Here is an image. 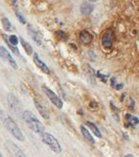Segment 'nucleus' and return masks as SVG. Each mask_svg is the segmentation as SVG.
I'll use <instances>...</instances> for the list:
<instances>
[{"instance_id":"obj_1","label":"nucleus","mask_w":139,"mask_h":157,"mask_svg":"<svg viewBox=\"0 0 139 157\" xmlns=\"http://www.w3.org/2000/svg\"><path fill=\"white\" fill-rule=\"evenodd\" d=\"M0 120L3 123L5 128L10 132L11 134H12L14 137H16L18 141H25V136H24L23 132H22L21 129L19 128V126L17 125V123L14 121L9 115L0 111Z\"/></svg>"},{"instance_id":"obj_2","label":"nucleus","mask_w":139,"mask_h":157,"mask_svg":"<svg viewBox=\"0 0 139 157\" xmlns=\"http://www.w3.org/2000/svg\"><path fill=\"white\" fill-rule=\"evenodd\" d=\"M22 116H23L24 121L26 122L27 127H29L32 132H34V133H37V134H41L44 132L43 124L37 119V117L35 116L32 112L26 110L23 112V115H22Z\"/></svg>"},{"instance_id":"obj_3","label":"nucleus","mask_w":139,"mask_h":157,"mask_svg":"<svg viewBox=\"0 0 139 157\" xmlns=\"http://www.w3.org/2000/svg\"><path fill=\"white\" fill-rule=\"evenodd\" d=\"M40 136H41V139H42V141L46 145H48L49 148L52 151H54L55 153H60L61 151H62V147H61L59 141H58L51 134L43 132Z\"/></svg>"},{"instance_id":"obj_4","label":"nucleus","mask_w":139,"mask_h":157,"mask_svg":"<svg viewBox=\"0 0 139 157\" xmlns=\"http://www.w3.org/2000/svg\"><path fill=\"white\" fill-rule=\"evenodd\" d=\"M7 103H8V108L9 110L12 112L14 115L19 116L22 112V105L19 99L17 98L15 95L12 93H9L7 96Z\"/></svg>"},{"instance_id":"obj_5","label":"nucleus","mask_w":139,"mask_h":157,"mask_svg":"<svg viewBox=\"0 0 139 157\" xmlns=\"http://www.w3.org/2000/svg\"><path fill=\"white\" fill-rule=\"evenodd\" d=\"M4 146L6 148L7 152L9 153L10 155L16 156V157H25L26 156V154L23 152V150H22L15 142H13L11 141H6L4 144Z\"/></svg>"},{"instance_id":"obj_6","label":"nucleus","mask_w":139,"mask_h":157,"mask_svg":"<svg viewBox=\"0 0 139 157\" xmlns=\"http://www.w3.org/2000/svg\"><path fill=\"white\" fill-rule=\"evenodd\" d=\"M42 89H43V91H44V93H45L46 96L49 98L50 101L53 103V104L56 106L58 109H62L63 101L61 100V98L58 96V95L55 93L53 91H51L49 88H47V86H42Z\"/></svg>"},{"instance_id":"obj_7","label":"nucleus","mask_w":139,"mask_h":157,"mask_svg":"<svg viewBox=\"0 0 139 157\" xmlns=\"http://www.w3.org/2000/svg\"><path fill=\"white\" fill-rule=\"evenodd\" d=\"M114 40V33L112 29H108L104 32L102 35V45L105 48H111L113 45Z\"/></svg>"},{"instance_id":"obj_8","label":"nucleus","mask_w":139,"mask_h":157,"mask_svg":"<svg viewBox=\"0 0 139 157\" xmlns=\"http://www.w3.org/2000/svg\"><path fill=\"white\" fill-rule=\"evenodd\" d=\"M0 57L2 59H4V60L6 61L10 66H12L14 69H17L18 65H17L15 59L12 57V55H11L10 53L7 51V49L4 48L3 46H0Z\"/></svg>"},{"instance_id":"obj_9","label":"nucleus","mask_w":139,"mask_h":157,"mask_svg":"<svg viewBox=\"0 0 139 157\" xmlns=\"http://www.w3.org/2000/svg\"><path fill=\"white\" fill-rule=\"evenodd\" d=\"M33 102H34L35 107H37V111L39 112V114L42 116L43 119L49 120L50 119V114H49V111H48V109H47L46 106L44 105L43 103H41L40 101H38L37 99H34L33 100Z\"/></svg>"},{"instance_id":"obj_10","label":"nucleus","mask_w":139,"mask_h":157,"mask_svg":"<svg viewBox=\"0 0 139 157\" xmlns=\"http://www.w3.org/2000/svg\"><path fill=\"white\" fill-rule=\"evenodd\" d=\"M27 32H29V35H30V37L33 39V41H34L35 43L38 44V45H40V44L42 43V36H41L40 33H38L34 28L30 26V25L27 26Z\"/></svg>"},{"instance_id":"obj_11","label":"nucleus","mask_w":139,"mask_h":157,"mask_svg":"<svg viewBox=\"0 0 139 157\" xmlns=\"http://www.w3.org/2000/svg\"><path fill=\"white\" fill-rule=\"evenodd\" d=\"M32 59H33V62H34V64L41 70V71H42L43 73H45V74H49L50 70L48 68V66H47L46 64L39 58V56H38L37 53H33Z\"/></svg>"},{"instance_id":"obj_12","label":"nucleus","mask_w":139,"mask_h":157,"mask_svg":"<svg viewBox=\"0 0 139 157\" xmlns=\"http://www.w3.org/2000/svg\"><path fill=\"white\" fill-rule=\"evenodd\" d=\"M79 39L83 44H89L93 39L92 35L87 30H82L79 33Z\"/></svg>"},{"instance_id":"obj_13","label":"nucleus","mask_w":139,"mask_h":157,"mask_svg":"<svg viewBox=\"0 0 139 157\" xmlns=\"http://www.w3.org/2000/svg\"><path fill=\"white\" fill-rule=\"evenodd\" d=\"M94 9V7L88 2H83V3L80 5V12H81L82 15L88 16L92 13V11Z\"/></svg>"},{"instance_id":"obj_14","label":"nucleus","mask_w":139,"mask_h":157,"mask_svg":"<svg viewBox=\"0 0 139 157\" xmlns=\"http://www.w3.org/2000/svg\"><path fill=\"white\" fill-rule=\"evenodd\" d=\"M80 131H81V134H82V136H83V137L87 141L89 144H95V141H94V139H93V136H92V134H90V132L86 129L84 126H80Z\"/></svg>"},{"instance_id":"obj_15","label":"nucleus","mask_w":139,"mask_h":157,"mask_svg":"<svg viewBox=\"0 0 139 157\" xmlns=\"http://www.w3.org/2000/svg\"><path fill=\"white\" fill-rule=\"evenodd\" d=\"M2 37H3L4 41H5V43H6L7 45L10 47V49L14 52V54L20 56V51H19V49L16 47V45H14V44H12V43L10 42V40H9V36L6 35H2Z\"/></svg>"},{"instance_id":"obj_16","label":"nucleus","mask_w":139,"mask_h":157,"mask_svg":"<svg viewBox=\"0 0 139 157\" xmlns=\"http://www.w3.org/2000/svg\"><path fill=\"white\" fill-rule=\"evenodd\" d=\"M126 121H127V126H135L139 123V119L137 117L133 116V115L126 114Z\"/></svg>"},{"instance_id":"obj_17","label":"nucleus","mask_w":139,"mask_h":157,"mask_svg":"<svg viewBox=\"0 0 139 157\" xmlns=\"http://www.w3.org/2000/svg\"><path fill=\"white\" fill-rule=\"evenodd\" d=\"M86 126H87V127L92 131V133L95 134L96 136L102 137V134H101V133H100L98 127H97L95 124H93V123H91V122H86Z\"/></svg>"},{"instance_id":"obj_18","label":"nucleus","mask_w":139,"mask_h":157,"mask_svg":"<svg viewBox=\"0 0 139 157\" xmlns=\"http://www.w3.org/2000/svg\"><path fill=\"white\" fill-rule=\"evenodd\" d=\"M20 41H21L22 45H23V47H24L25 51L27 52V55H32V45H30L29 42H27V41L25 40L23 37H20Z\"/></svg>"},{"instance_id":"obj_19","label":"nucleus","mask_w":139,"mask_h":157,"mask_svg":"<svg viewBox=\"0 0 139 157\" xmlns=\"http://www.w3.org/2000/svg\"><path fill=\"white\" fill-rule=\"evenodd\" d=\"M1 23L6 32H11V30H12V24H11V22L7 18H2Z\"/></svg>"},{"instance_id":"obj_20","label":"nucleus","mask_w":139,"mask_h":157,"mask_svg":"<svg viewBox=\"0 0 139 157\" xmlns=\"http://www.w3.org/2000/svg\"><path fill=\"white\" fill-rule=\"evenodd\" d=\"M56 35L61 39V40H67V39H68V35H67L64 32H62V30H58V32H56Z\"/></svg>"},{"instance_id":"obj_21","label":"nucleus","mask_w":139,"mask_h":157,"mask_svg":"<svg viewBox=\"0 0 139 157\" xmlns=\"http://www.w3.org/2000/svg\"><path fill=\"white\" fill-rule=\"evenodd\" d=\"M9 40H10V42L14 44V45H17L19 42V38H18V36H16L15 35H9Z\"/></svg>"},{"instance_id":"obj_22","label":"nucleus","mask_w":139,"mask_h":157,"mask_svg":"<svg viewBox=\"0 0 139 157\" xmlns=\"http://www.w3.org/2000/svg\"><path fill=\"white\" fill-rule=\"evenodd\" d=\"M16 16H17V18L19 19V21H20L22 24H26V20H25L24 16L22 15V14L19 12V11H16Z\"/></svg>"},{"instance_id":"obj_23","label":"nucleus","mask_w":139,"mask_h":157,"mask_svg":"<svg viewBox=\"0 0 139 157\" xmlns=\"http://www.w3.org/2000/svg\"><path fill=\"white\" fill-rule=\"evenodd\" d=\"M97 74H98V76H99L100 78H101V80L103 81V82H104V83H106V82H107V80H106V78H107V76H103L100 72H98V73H97Z\"/></svg>"},{"instance_id":"obj_24","label":"nucleus","mask_w":139,"mask_h":157,"mask_svg":"<svg viewBox=\"0 0 139 157\" xmlns=\"http://www.w3.org/2000/svg\"><path fill=\"white\" fill-rule=\"evenodd\" d=\"M121 88H123V85H121V83H119V85H117L116 86V88L118 89V91H119V89H121Z\"/></svg>"},{"instance_id":"obj_25","label":"nucleus","mask_w":139,"mask_h":157,"mask_svg":"<svg viewBox=\"0 0 139 157\" xmlns=\"http://www.w3.org/2000/svg\"><path fill=\"white\" fill-rule=\"evenodd\" d=\"M115 83H116V78H112V86H115Z\"/></svg>"},{"instance_id":"obj_26","label":"nucleus","mask_w":139,"mask_h":157,"mask_svg":"<svg viewBox=\"0 0 139 157\" xmlns=\"http://www.w3.org/2000/svg\"><path fill=\"white\" fill-rule=\"evenodd\" d=\"M88 1H89V2H97L98 0H88Z\"/></svg>"},{"instance_id":"obj_27","label":"nucleus","mask_w":139,"mask_h":157,"mask_svg":"<svg viewBox=\"0 0 139 157\" xmlns=\"http://www.w3.org/2000/svg\"><path fill=\"white\" fill-rule=\"evenodd\" d=\"M0 156H1V154H0Z\"/></svg>"}]
</instances>
